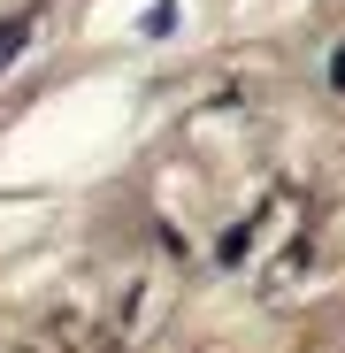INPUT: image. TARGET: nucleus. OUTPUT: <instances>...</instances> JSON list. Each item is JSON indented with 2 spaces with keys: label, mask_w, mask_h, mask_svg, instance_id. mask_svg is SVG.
<instances>
[{
  "label": "nucleus",
  "mask_w": 345,
  "mask_h": 353,
  "mask_svg": "<svg viewBox=\"0 0 345 353\" xmlns=\"http://www.w3.org/2000/svg\"><path fill=\"white\" fill-rule=\"evenodd\" d=\"M146 31H154V39H169V31H177V0H161V8H146Z\"/></svg>",
  "instance_id": "obj_2"
},
{
  "label": "nucleus",
  "mask_w": 345,
  "mask_h": 353,
  "mask_svg": "<svg viewBox=\"0 0 345 353\" xmlns=\"http://www.w3.org/2000/svg\"><path fill=\"white\" fill-rule=\"evenodd\" d=\"M330 85H345V54H337V62H330Z\"/></svg>",
  "instance_id": "obj_3"
},
{
  "label": "nucleus",
  "mask_w": 345,
  "mask_h": 353,
  "mask_svg": "<svg viewBox=\"0 0 345 353\" xmlns=\"http://www.w3.org/2000/svg\"><path fill=\"white\" fill-rule=\"evenodd\" d=\"M23 39H31V16H8V23H0V62H8Z\"/></svg>",
  "instance_id": "obj_1"
}]
</instances>
